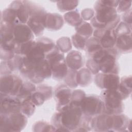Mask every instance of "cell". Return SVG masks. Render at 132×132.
Wrapping results in <instances>:
<instances>
[{"label": "cell", "mask_w": 132, "mask_h": 132, "mask_svg": "<svg viewBox=\"0 0 132 132\" xmlns=\"http://www.w3.org/2000/svg\"><path fill=\"white\" fill-rule=\"evenodd\" d=\"M94 9L95 16L92 19L91 22L96 29H113L119 23L120 18L118 15L115 8L105 6L99 1L95 3Z\"/></svg>", "instance_id": "6da1fadb"}, {"label": "cell", "mask_w": 132, "mask_h": 132, "mask_svg": "<svg viewBox=\"0 0 132 132\" xmlns=\"http://www.w3.org/2000/svg\"><path fill=\"white\" fill-rule=\"evenodd\" d=\"M82 112L79 106H75L71 103L59 110L55 115V119L58 120L62 128L74 129L78 127L82 119Z\"/></svg>", "instance_id": "7a4b0ae2"}, {"label": "cell", "mask_w": 132, "mask_h": 132, "mask_svg": "<svg viewBox=\"0 0 132 132\" xmlns=\"http://www.w3.org/2000/svg\"><path fill=\"white\" fill-rule=\"evenodd\" d=\"M116 55L117 51L112 48H102L93 54L91 59L102 73L117 74L118 67L116 62Z\"/></svg>", "instance_id": "3957f363"}, {"label": "cell", "mask_w": 132, "mask_h": 132, "mask_svg": "<svg viewBox=\"0 0 132 132\" xmlns=\"http://www.w3.org/2000/svg\"><path fill=\"white\" fill-rule=\"evenodd\" d=\"M45 59L50 64L54 78L61 79L64 78L68 72L64 55L55 47L45 55Z\"/></svg>", "instance_id": "277c9868"}, {"label": "cell", "mask_w": 132, "mask_h": 132, "mask_svg": "<svg viewBox=\"0 0 132 132\" xmlns=\"http://www.w3.org/2000/svg\"><path fill=\"white\" fill-rule=\"evenodd\" d=\"M102 96L104 104V113L112 115L122 112V100L124 98L118 89L105 90L102 92Z\"/></svg>", "instance_id": "5b68a950"}, {"label": "cell", "mask_w": 132, "mask_h": 132, "mask_svg": "<svg viewBox=\"0 0 132 132\" xmlns=\"http://www.w3.org/2000/svg\"><path fill=\"white\" fill-rule=\"evenodd\" d=\"M26 123V116L21 112L9 114H1V131H20Z\"/></svg>", "instance_id": "8992f818"}, {"label": "cell", "mask_w": 132, "mask_h": 132, "mask_svg": "<svg viewBox=\"0 0 132 132\" xmlns=\"http://www.w3.org/2000/svg\"><path fill=\"white\" fill-rule=\"evenodd\" d=\"M79 107L82 113L88 117L96 116L104 111V102L96 95L85 96L81 101Z\"/></svg>", "instance_id": "52a82bcc"}, {"label": "cell", "mask_w": 132, "mask_h": 132, "mask_svg": "<svg viewBox=\"0 0 132 132\" xmlns=\"http://www.w3.org/2000/svg\"><path fill=\"white\" fill-rule=\"evenodd\" d=\"M22 85V79L17 76L12 74L3 75L1 78V94L17 96Z\"/></svg>", "instance_id": "ba28073f"}, {"label": "cell", "mask_w": 132, "mask_h": 132, "mask_svg": "<svg viewBox=\"0 0 132 132\" xmlns=\"http://www.w3.org/2000/svg\"><path fill=\"white\" fill-rule=\"evenodd\" d=\"M96 85L105 90H117L120 85V78L117 74L97 73L94 79Z\"/></svg>", "instance_id": "9c48e42d"}, {"label": "cell", "mask_w": 132, "mask_h": 132, "mask_svg": "<svg viewBox=\"0 0 132 132\" xmlns=\"http://www.w3.org/2000/svg\"><path fill=\"white\" fill-rule=\"evenodd\" d=\"M1 94V114H9L21 112V102L19 98Z\"/></svg>", "instance_id": "30bf717a"}, {"label": "cell", "mask_w": 132, "mask_h": 132, "mask_svg": "<svg viewBox=\"0 0 132 132\" xmlns=\"http://www.w3.org/2000/svg\"><path fill=\"white\" fill-rule=\"evenodd\" d=\"M93 35L95 38L98 39L103 48H111L116 44L117 37L114 33V29H96L94 31Z\"/></svg>", "instance_id": "8fae6325"}, {"label": "cell", "mask_w": 132, "mask_h": 132, "mask_svg": "<svg viewBox=\"0 0 132 132\" xmlns=\"http://www.w3.org/2000/svg\"><path fill=\"white\" fill-rule=\"evenodd\" d=\"M52 70L49 63L46 59L38 63L34 69V77L31 81L39 83L44 79L50 78L52 75Z\"/></svg>", "instance_id": "7c38bea8"}, {"label": "cell", "mask_w": 132, "mask_h": 132, "mask_svg": "<svg viewBox=\"0 0 132 132\" xmlns=\"http://www.w3.org/2000/svg\"><path fill=\"white\" fill-rule=\"evenodd\" d=\"M13 34L14 40L19 44L31 41L34 39V33L27 25L24 24L15 25Z\"/></svg>", "instance_id": "4fadbf2b"}, {"label": "cell", "mask_w": 132, "mask_h": 132, "mask_svg": "<svg viewBox=\"0 0 132 132\" xmlns=\"http://www.w3.org/2000/svg\"><path fill=\"white\" fill-rule=\"evenodd\" d=\"M91 125L96 130L108 131L113 128L112 114H100L92 120Z\"/></svg>", "instance_id": "5bb4252c"}, {"label": "cell", "mask_w": 132, "mask_h": 132, "mask_svg": "<svg viewBox=\"0 0 132 132\" xmlns=\"http://www.w3.org/2000/svg\"><path fill=\"white\" fill-rule=\"evenodd\" d=\"M72 92L68 87L62 85L59 86L55 91V98L58 110L68 105L72 98Z\"/></svg>", "instance_id": "9a60e30c"}, {"label": "cell", "mask_w": 132, "mask_h": 132, "mask_svg": "<svg viewBox=\"0 0 132 132\" xmlns=\"http://www.w3.org/2000/svg\"><path fill=\"white\" fill-rule=\"evenodd\" d=\"M52 95L51 88L45 86H39L30 96V100L36 106L42 105Z\"/></svg>", "instance_id": "2e32d148"}, {"label": "cell", "mask_w": 132, "mask_h": 132, "mask_svg": "<svg viewBox=\"0 0 132 132\" xmlns=\"http://www.w3.org/2000/svg\"><path fill=\"white\" fill-rule=\"evenodd\" d=\"M10 7L16 12L18 19L21 24L27 22L29 17V13L24 1H13L11 3Z\"/></svg>", "instance_id": "e0dca14e"}, {"label": "cell", "mask_w": 132, "mask_h": 132, "mask_svg": "<svg viewBox=\"0 0 132 132\" xmlns=\"http://www.w3.org/2000/svg\"><path fill=\"white\" fill-rule=\"evenodd\" d=\"M45 28L52 30H58L61 28L63 24L61 16L57 13H46L43 20Z\"/></svg>", "instance_id": "ac0fdd59"}, {"label": "cell", "mask_w": 132, "mask_h": 132, "mask_svg": "<svg viewBox=\"0 0 132 132\" xmlns=\"http://www.w3.org/2000/svg\"><path fill=\"white\" fill-rule=\"evenodd\" d=\"M65 62L67 66L71 70L76 71L83 65L82 55L78 51H72L67 55Z\"/></svg>", "instance_id": "d6986e66"}, {"label": "cell", "mask_w": 132, "mask_h": 132, "mask_svg": "<svg viewBox=\"0 0 132 132\" xmlns=\"http://www.w3.org/2000/svg\"><path fill=\"white\" fill-rule=\"evenodd\" d=\"M13 25L19 24V21L18 19L15 11L10 7L6 9L1 13V22Z\"/></svg>", "instance_id": "ffe728a7"}, {"label": "cell", "mask_w": 132, "mask_h": 132, "mask_svg": "<svg viewBox=\"0 0 132 132\" xmlns=\"http://www.w3.org/2000/svg\"><path fill=\"white\" fill-rule=\"evenodd\" d=\"M115 45L119 50L122 52L130 51L131 49V39L130 34L118 37Z\"/></svg>", "instance_id": "44dd1931"}, {"label": "cell", "mask_w": 132, "mask_h": 132, "mask_svg": "<svg viewBox=\"0 0 132 132\" xmlns=\"http://www.w3.org/2000/svg\"><path fill=\"white\" fill-rule=\"evenodd\" d=\"M91 74L89 69L83 68L77 72L76 81L78 85L86 86L91 81Z\"/></svg>", "instance_id": "7402d4cb"}, {"label": "cell", "mask_w": 132, "mask_h": 132, "mask_svg": "<svg viewBox=\"0 0 132 132\" xmlns=\"http://www.w3.org/2000/svg\"><path fill=\"white\" fill-rule=\"evenodd\" d=\"M118 90L122 95L124 98L127 97L131 91V77H123L120 82Z\"/></svg>", "instance_id": "603a6c76"}, {"label": "cell", "mask_w": 132, "mask_h": 132, "mask_svg": "<svg viewBox=\"0 0 132 132\" xmlns=\"http://www.w3.org/2000/svg\"><path fill=\"white\" fill-rule=\"evenodd\" d=\"M36 90V87L33 84L26 81L23 83L21 90L16 97L20 99L23 100L29 98Z\"/></svg>", "instance_id": "cb8c5ba5"}, {"label": "cell", "mask_w": 132, "mask_h": 132, "mask_svg": "<svg viewBox=\"0 0 132 132\" xmlns=\"http://www.w3.org/2000/svg\"><path fill=\"white\" fill-rule=\"evenodd\" d=\"M77 34L86 38H89L93 32L91 26L88 23L81 21V22L76 26Z\"/></svg>", "instance_id": "d4e9b609"}, {"label": "cell", "mask_w": 132, "mask_h": 132, "mask_svg": "<svg viewBox=\"0 0 132 132\" xmlns=\"http://www.w3.org/2000/svg\"><path fill=\"white\" fill-rule=\"evenodd\" d=\"M35 106L30 97L24 99L21 102V111L26 117H30L35 111Z\"/></svg>", "instance_id": "484cf974"}, {"label": "cell", "mask_w": 132, "mask_h": 132, "mask_svg": "<svg viewBox=\"0 0 132 132\" xmlns=\"http://www.w3.org/2000/svg\"><path fill=\"white\" fill-rule=\"evenodd\" d=\"M113 117V129L120 130V129L126 128L128 122L127 118L124 115L112 114Z\"/></svg>", "instance_id": "4316f807"}, {"label": "cell", "mask_w": 132, "mask_h": 132, "mask_svg": "<svg viewBox=\"0 0 132 132\" xmlns=\"http://www.w3.org/2000/svg\"><path fill=\"white\" fill-rule=\"evenodd\" d=\"M85 48L87 52L91 55H92L96 51L103 48L98 39L95 37L91 38L87 41Z\"/></svg>", "instance_id": "83f0119b"}, {"label": "cell", "mask_w": 132, "mask_h": 132, "mask_svg": "<svg viewBox=\"0 0 132 132\" xmlns=\"http://www.w3.org/2000/svg\"><path fill=\"white\" fill-rule=\"evenodd\" d=\"M64 18L68 24L75 26H77L82 21L79 13L76 10L66 13L64 15Z\"/></svg>", "instance_id": "f1b7e54d"}, {"label": "cell", "mask_w": 132, "mask_h": 132, "mask_svg": "<svg viewBox=\"0 0 132 132\" xmlns=\"http://www.w3.org/2000/svg\"><path fill=\"white\" fill-rule=\"evenodd\" d=\"M36 42L43 50L46 54L52 51L55 47L54 43L51 39L47 38H39L38 40H37Z\"/></svg>", "instance_id": "f546056e"}, {"label": "cell", "mask_w": 132, "mask_h": 132, "mask_svg": "<svg viewBox=\"0 0 132 132\" xmlns=\"http://www.w3.org/2000/svg\"><path fill=\"white\" fill-rule=\"evenodd\" d=\"M78 3V2L75 1H61L57 2V6L60 11H67L74 9Z\"/></svg>", "instance_id": "4dcf8cb0"}, {"label": "cell", "mask_w": 132, "mask_h": 132, "mask_svg": "<svg viewBox=\"0 0 132 132\" xmlns=\"http://www.w3.org/2000/svg\"><path fill=\"white\" fill-rule=\"evenodd\" d=\"M57 47L61 52H68L72 48L70 39L69 38L65 37L60 38L58 40H57Z\"/></svg>", "instance_id": "1f68e13d"}, {"label": "cell", "mask_w": 132, "mask_h": 132, "mask_svg": "<svg viewBox=\"0 0 132 132\" xmlns=\"http://www.w3.org/2000/svg\"><path fill=\"white\" fill-rule=\"evenodd\" d=\"M87 39V38L81 36L77 34L73 35L72 38L74 46L78 50H84L85 48Z\"/></svg>", "instance_id": "d6a6232c"}, {"label": "cell", "mask_w": 132, "mask_h": 132, "mask_svg": "<svg viewBox=\"0 0 132 132\" xmlns=\"http://www.w3.org/2000/svg\"><path fill=\"white\" fill-rule=\"evenodd\" d=\"M131 32V27L128 24L125 22H121L114 30L116 37L125 35H130Z\"/></svg>", "instance_id": "836d02e7"}, {"label": "cell", "mask_w": 132, "mask_h": 132, "mask_svg": "<svg viewBox=\"0 0 132 132\" xmlns=\"http://www.w3.org/2000/svg\"><path fill=\"white\" fill-rule=\"evenodd\" d=\"M76 74L77 71L75 70H71L68 71L67 75L65 77V82L70 87L74 88L77 86L78 85L76 81Z\"/></svg>", "instance_id": "e575fe53"}, {"label": "cell", "mask_w": 132, "mask_h": 132, "mask_svg": "<svg viewBox=\"0 0 132 132\" xmlns=\"http://www.w3.org/2000/svg\"><path fill=\"white\" fill-rule=\"evenodd\" d=\"M85 96V93L81 90H75L72 92L71 103L75 106H80V103L84 97Z\"/></svg>", "instance_id": "d590c367"}, {"label": "cell", "mask_w": 132, "mask_h": 132, "mask_svg": "<svg viewBox=\"0 0 132 132\" xmlns=\"http://www.w3.org/2000/svg\"><path fill=\"white\" fill-rule=\"evenodd\" d=\"M131 1H120L118 3L117 11L120 12H126L131 7Z\"/></svg>", "instance_id": "8d00e7d4"}, {"label": "cell", "mask_w": 132, "mask_h": 132, "mask_svg": "<svg viewBox=\"0 0 132 132\" xmlns=\"http://www.w3.org/2000/svg\"><path fill=\"white\" fill-rule=\"evenodd\" d=\"M81 16L84 20H89L91 19L94 14V11L89 8L85 9L81 11Z\"/></svg>", "instance_id": "74e56055"}]
</instances>
